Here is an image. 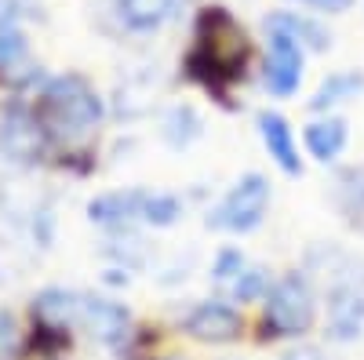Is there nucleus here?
Listing matches in <instances>:
<instances>
[{"instance_id":"15","label":"nucleus","mask_w":364,"mask_h":360,"mask_svg":"<svg viewBox=\"0 0 364 360\" xmlns=\"http://www.w3.org/2000/svg\"><path fill=\"white\" fill-rule=\"evenodd\" d=\"M175 8V0H117V11L132 29H157Z\"/></svg>"},{"instance_id":"19","label":"nucleus","mask_w":364,"mask_h":360,"mask_svg":"<svg viewBox=\"0 0 364 360\" xmlns=\"http://www.w3.org/2000/svg\"><path fill=\"white\" fill-rule=\"evenodd\" d=\"M248 269V262H245V255L240 251H233V248H226V251H219V258H215V266H211V280H215L223 291H230L233 284H237V277Z\"/></svg>"},{"instance_id":"14","label":"nucleus","mask_w":364,"mask_h":360,"mask_svg":"<svg viewBox=\"0 0 364 360\" xmlns=\"http://www.w3.org/2000/svg\"><path fill=\"white\" fill-rule=\"evenodd\" d=\"M200 131H204V120L193 106H171L164 116V128H161V135L171 149H186L190 142L200 138Z\"/></svg>"},{"instance_id":"22","label":"nucleus","mask_w":364,"mask_h":360,"mask_svg":"<svg viewBox=\"0 0 364 360\" xmlns=\"http://www.w3.org/2000/svg\"><path fill=\"white\" fill-rule=\"evenodd\" d=\"M306 4H314V8H321V11H331V15H339V11H346L353 0H306Z\"/></svg>"},{"instance_id":"12","label":"nucleus","mask_w":364,"mask_h":360,"mask_svg":"<svg viewBox=\"0 0 364 360\" xmlns=\"http://www.w3.org/2000/svg\"><path fill=\"white\" fill-rule=\"evenodd\" d=\"M33 313H37V320H41L44 332H63V327L77 324V317H80V295L51 288V291H44V295L37 298Z\"/></svg>"},{"instance_id":"11","label":"nucleus","mask_w":364,"mask_h":360,"mask_svg":"<svg viewBox=\"0 0 364 360\" xmlns=\"http://www.w3.org/2000/svg\"><path fill=\"white\" fill-rule=\"evenodd\" d=\"M142 204H146V193L142 190H117V193H102L87 204V215L91 222H102V226H113V222H128V219H142Z\"/></svg>"},{"instance_id":"1","label":"nucleus","mask_w":364,"mask_h":360,"mask_svg":"<svg viewBox=\"0 0 364 360\" xmlns=\"http://www.w3.org/2000/svg\"><path fill=\"white\" fill-rule=\"evenodd\" d=\"M248 37L226 8H204L197 18V44L186 58L190 77L223 95V84L245 73Z\"/></svg>"},{"instance_id":"6","label":"nucleus","mask_w":364,"mask_h":360,"mask_svg":"<svg viewBox=\"0 0 364 360\" xmlns=\"http://www.w3.org/2000/svg\"><path fill=\"white\" fill-rule=\"evenodd\" d=\"M302 80V48L288 37H269V58H266V84L273 95H295Z\"/></svg>"},{"instance_id":"2","label":"nucleus","mask_w":364,"mask_h":360,"mask_svg":"<svg viewBox=\"0 0 364 360\" xmlns=\"http://www.w3.org/2000/svg\"><path fill=\"white\" fill-rule=\"evenodd\" d=\"M41 128L58 138H77L91 131L102 116V102L91 92V84L84 77H58L48 84V92L41 99Z\"/></svg>"},{"instance_id":"7","label":"nucleus","mask_w":364,"mask_h":360,"mask_svg":"<svg viewBox=\"0 0 364 360\" xmlns=\"http://www.w3.org/2000/svg\"><path fill=\"white\" fill-rule=\"evenodd\" d=\"M77 324L84 327V332H91V339L117 346L120 339L128 335L132 317H128L124 306H117V302H106V298H84L80 295V317H77Z\"/></svg>"},{"instance_id":"8","label":"nucleus","mask_w":364,"mask_h":360,"mask_svg":"<svg viewBox=\"0 0 364 360\" xmlns=\"http://www.w3.org/2000/svg\"><path fill=\"white\" fill-rule=\"evenodd\" d=\"M240 327H245L240 313L230 306H219V302H200L186 317V332L197 342H233V339H240Z\"/></svg>"},{"instance_id":"17","label":"nucleus","mask_w":364,"mask_h":360,"mask_svg":"<svg viewBox=\"0 0 364 360\" xmlns=\"http://www.w3.org/2000/svg\"><path fill=\"white\" fill-rule=\"evenodd\" d=\"M178 215H182L178 197H171V193H146L142 222H149V226H171V222H178Z\"/></svg>"},{"instance_id":"18","label":"nucleus","mask_w":364,"mask_h":360,"mask_svg":"<svg viewBox=\"0 0 364 360\" xmlns=\"http://www.w3.org/2000/svg\"><path fill=\"white\" fill-rule=\"evenodd\" d=\"M266 291H269V273L262 266H248L226 295L233 298V302H255V298H262Z\"/></svg>"},{"instance_id":"16","label":"nucleus","mask_w":364,"mask_h":360,"mask_svg":"<svg viewBox=\"0 0 364 360\" xmlns=\"http://www.w3.org/2000/svg\"><path fill=\"white\" fill-rule=\"evenodd\" d=\"M364 87V77L360 73H331L324 84H321V92L314 95V109H328V106H336V102H346L353 99L357 92Z\"/></svg>"},{"instance_id":"5","label":"nucleus","mask_w":364,"mask_h":360,"mask_svg":"<svg viewBox=\"0 0 364 360\" xmlns=\"http://www.w3.org/2000/svg\"><path fill=\"white\" fill-rule=\"evenodd\" d=\"M328 332L339 342H353L364 332V277H339L328 291Z\"/></svg>"},{"instance_id":"20","label":"nucleus","mask_w":364,"mask_h":360,"mask_svg":"<svg viewBox=\"0 0 364 360\" xmlns=\"http://www.w3.org/2000/svg\"><path fill=\"white\" fill-rule=\"evenodd\" d=\"M18 353V324L11 313L0 310V360H11Z\"/></svg>"},{"instance_id":"3","label":"nucleus","mask_w":364,"mask_h":360,"mask_svg":"<svg viewBox=\"0 0 364 360\" xmlns=\"http://www.w3.org/2000/svg\"><path fill=\"white\" fill-rule=\"evenodd\" d=\"M314 317H317V298L306 277L288 273L266 291V332L269 335H281V339L302 335L314 327Z\"/></svg>"},{"instance_id":"4","label":"nucleus","mask_w":364,"mask_h":360,"mask_svg":"<svg viewBox=\"0 0 364 360\" xmlns=\"http://www.w3.org/2000/svg\"><path fill=\"white\" fill-rule=\"evenodd\" d=\"M266 207H269V182L259 171H252V175L233 182V190L219 200L215 212L208 215V226L230 229V233H248V229L262 226Z\"/></svg>"},{"instance_id":"9","label":"nucleus","mask_w":364,"mask_h":360,"mask_svg":"<svg viewBox=\"0 0 364 360\" xmlns=\"http://www.w3.org/2000/svg\"><path fill=\"white\" fill-rule=\"evenodd\" d=\"M259 135L266 142V153L277 160V168L284 175H299L302 164H299V149H295V138H291V128L281 113H259Z\"/></svg>"},{"instance_id":"13","label":"nucleus","mask_w":364,"mask_h":360,"mask_svg":"<svg viewBox=\"0 0 364 360\" xmlns=\"http://www.w3.org/2000/svg\"><path fill=\"white\" fill-rule=\"evenodd\" d=\"M346 120L343 116H324V120H314V124L306 128V149L321 160V164H328V160H336L343 149H346Z\"/></svg>"},{"instance_id":"21","label":"nucleus","mask_w":364,"mask_h":360,"mask_svg":"<svg viewBox=\"0 0 364 360\" xmlns=\"http://www.w3.org/2000/svg\"><path fill=\"white\" fill-rule=\"evenodd\" d=\"M281 360H328V356H324V349H317V346H295V349H288Z\"/></svg>"},{"instance_id":"10","label":"nucleus","mask_w":364,"mask_h":360,"mask_svg":"<svg viewBox=\"0 0 364 360\" xmlns=\"http://www.w3.org/2000/svg\"><path fill=\"white\" fill-rule=\"evenodd\" d=\"M266 29H269V37H288L295 40L299 48H310V51H324L331 48V37H328V29L306 15H295V11H277V15H269L266 18Z\"/></svg>"}]
</instances>
